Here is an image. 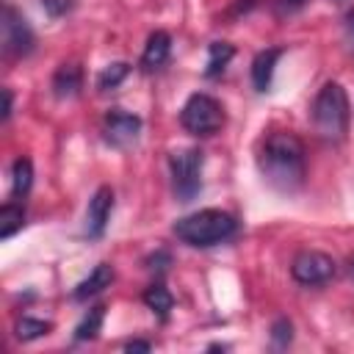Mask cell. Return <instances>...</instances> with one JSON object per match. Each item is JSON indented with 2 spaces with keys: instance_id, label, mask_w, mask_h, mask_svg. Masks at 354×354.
I'll list each match as a JSON object with an SVG mask.
<instances>
[{
  "instance_id": "cell-1",
  "label": "cell",
  "mask_w": 354,
  "mask_h": 354,
  "mask_svg": "<svg viewBox=\"0 0 354 354\" xmlns=\"http://www.w3.org/2000/svg\"><path fill=\"white\" fill-rule=\"evenodd\" d=\"M304 155L307 152H304V144L299 136L277 130L263 138L260 152H257V169L271 188H277L282 194H293L304 185V177H307Z\"/></svg>"
},
{
  "instance_id": "cell-2",
  "label": "cell",
  "mask_w": 354,
  "mask_h": 354,
  "mask_svg": "<svg viewBox=\"0 0 354 354\" xmlns=\"http://www.w3.org/2000/svg\"><path fill=\"white\" fill-rule=\"evenodd\" d=\"M171 232L180 243L194 249H210L224 241H230L238 232V218L218 207H205L196 213H188L171 224Z\"/></svg>"
},
{
  "instance_id": "cell-3",
  "label": "cell",
  "mask_w": 354,
  "mask_h": 354,
  "mask_svg": "<svg viewBox=\"0 0 354 354\" xmlns=\"http://www.w3.org/2000/svg\"><path fill=\"white\" fill-rule=\"evenodd\" d=\"M313 127L315 133L329 141L337 144L346 138L348 133V122H351V108H348V94L337 80H329L321 86V91L313 100Z\"/></svg>"
},
{
  "instance_id": "cell-4",
  "label": "cell",
  "mask_w": 354,
  "mask_h": 354,
  "mask_svg": "<svg viewBox=\"0 0 354 354\" xmlns=\"http://www.w3.org/2000/svg\"><path fill=\"white\" fill-rule=\"evenodd\" d=\"M202 169H205V152L199 147H183L169 155V174H171V191L180 202H191L202 191Z\"/></svg>"
},
{
  "instance_id": "cell-5",
  "label": "cell",
  "mask_w": 354,
  "mask_h": 354,
  "mask_svg": "<svg viewBox=\"0 0 354 354\" xmlns=\"http://www.w3.org/2000/svg\"><path fill=\"white\" fill-rule=\"evenodd\" d=\"M180 124L185 133H191L196 138H207L224 127V108L216 97L196 91L185 100V105L180 111Z\"/></svg>"
},
{
  "instance_id": "cell-6",
  "label": "cell",
  "mask_w": 354,
  "mask_h": 354,
  "mask_svg": "<svg viewBox=\"0 0 354 354\" xmlns=\"http://www.w3.org/2000/svg\"><path fill=\"white\" fill-rule=\"evenodd\" d=\"M290 277L299 285H326L329 279L337 277V263L332 254L318 252V249H301L293 260H290Z\"/></svg>"
},
{
  "instance_id": "cell-7",
  "label": "cell",
  "mask_w": 354,
  "mask_h": 354,
  "mask_svg": "<svg viewBox=\"0 0 354 354\" xmlns=\"http://www.w3.org/2000/svg\"><path fill=\"white\" fill-rule=\"evenodd\" d=\"M0 28H3V53L11 58H25L28 53H33L36 36L28 25V19L11 6H3V17H0Z\"/></svg>"
},
{
  "instance_id": "cell-8",
  "label": "cell",
  "mask_w": 354,
  "mask_h": 354,
  "mask_svg": "<svg viewBox=\"0 0 354 354\" xmlns=\"http://www.w3.org/2000/svg\"><path fill=\"white\" fill-rule=\"evenodd\" d=\"M138 133H141V116L124 108H111L102 116V138L111 147H127L138 138Z\"/></svg>"
},
{
  "instance_id": "cell-9",
  "label": "cell",
  "mask_w": 354,
  "mask_h": 354,
  "mask_svg": "<svg viewBox=\"0 0 354 354\" xmlns=\"http://www.w3.org/2000/svg\"><path fill=\"white\" fill-rule=\"evenodd\" d=\"M111 213H113V188L111 185H100L94 191V196L88 199V207H86V224H83L86 238H91V241L102 238L105 230H108Z\"/></svg>"
},
{
  "instance_id": "cell-10",
  "label": "cell",
  "mask_w": 354,
  "mask_h": 354,
  "mask_svg": "<svg viewBox=\"0 0 354 354\" xmlns=\"http://www.w3.org/2000/svg\"><path fill=\"white\" fill-rule=\"evenodd\" d=\"M113 277H116V271H113L111 263H97V266L91 268V274L75 285L72 299H75V301H88L91 296H97V293H102L105 288H111Z\"/></svg>"
},
{
  "instance_id": "cell-11",
  "label": "cell",
  "mask_w": 354,
  "mask_h": 354,
  "mask_svg": "<svg viewBox=\"0 0 354 354\" xmlns=\"http://www.w3.org/2000/svg\"><path fill=\"white\" fill-rule=\"evenodd\" d=\"M169 55H171V36L166 30H152L141 53V69L155 72L169 61Z\"/></svg>"
},
{
  "instance_id": "cell-12",
  "label": "cell",
  "mask_w": 354,
  "mask_h": 354,
  "mask_svg": "<svg viewBox=\"0 0 354 354\" xmlns=\"http://www.w3.org/2000/svg\"><path fill=\"white\" fill-rule=\"evenodd\" d=\"M285 55L282 47H268V50H260L252 61V86L257 91H268L271 88V80H274V69H277V61Z\"/></svg>"
},
{
  "instance_id": "cell-13",
  "label": "cell",
  "mask_w": 354,
  "mask_h": 354,
  "mask_svg": "<svg viewBox=\"0 0 354 354\" xmlns=\"http://www.w3.org/2000/svg\"><path fill=\"white\" fill-rule=\"evenodd\" d=\"M53 94L58 100H69V97H77L80 88H83V69L80 64H61L53 75V83H50Z\"/></svg>"
},
{
  "instance_id": "cell-14",
  "label": "cell",
  "mask_w": 354,
  "mask_h": 354,
  "mask_svg": "<svg viewBox=\"0 0 354 354\" xmlns=\"http://www.w3.org/2000/svg\"><path fill=\"white\" fill-rule=\"evenodd\" d=\"M22 227H25V205H22V199L6 202V205L0 207V238L8 241V238H14Z\"/></svg>"
},
{
  "instance_id": "cell-15",
  "label": "cell",
  "mask_w": 354,
  "mask_h": 354,
  "mask_svg": "<svg viewBox=\"0 0 354 354\" xmlns=\"http://www.w3.org/2000/svg\"><path fill=\"white\" fill-rule=\"evenodd\" d=\"M232 55H235V47L230 44V41H210L207 44V66H205V77H218L224 69H227V64L232 61Z\"/></svg>"
},
{
  "instance_id": "cell-16",
  "label": "cell",
  "mask_w": 354,
  "mask_h": 354,
  "mask_svg": "<svg viewBox=\"0 0 354 354\" xmlns=\"http://www.w3.org/2000/svg\"><path fill=\"white\" fill-rule=\"evenodd\" d=\"M144 304L158 315V318H169V313H171V307H174V299H171V293H169V288L166 285H160V282H152L147 290H144Z\"/></svg>"
},
{
  "instance_id": "cell-17",
  "label": "cell",
  "mask_w": 354,
  "mask_h": 354,
  "mask_svg": "<svg viewBox=\"0 0 354 354\" xmlns=\"http://www.w3.org/2000/svg\"><path fill=\"white\" fill-rule=\"evenodd\" d=\"M33 185V163L30 158H17L11 166V194L14 199H25Z\"/></svg>"
},
{
  "instance_id": "cell-18",
  "label": "cell",
  "mask_w": 354,
  "mask_h": 354,
  "mask_svg": "<svg viewBox=\"0 0 354 354\" xmlns=\"http://www.w3.org/2000/svg\"><path fill=\"white\" fill-rule=\"evenodd\" d=\"M102 321H105V304L91 307V310L83 315V321L75 326V340H77V343L94 340V337L100 335V329H102Z\"/></svg>"
},
{
  "instance_id": "cell-19",
  "label": "cell",
  "mask_w": 354,
  "mask_h": 354,
  "mask_svg": "<svg viewBox=\"0 0 354 354\" xmlns=\"http://www.w3.org/2000/svg\"><path fill=\"white\" fill-rule=\"evenodd\" d=\"M50 329H53V324H50V321L30 318V315H22V318L14 324V335H17V340H22V343L39 340V337L50 335Z\"/></svg>"
},
{
  "instance_id": "cell-20",
  "label": "cell",
  "mask_w": 354,
  "mask_h": 354,
  "mask_svg": "<svg viewBox=\"0 0 354 354\" xmlns=\"http://www.w3.org/2000/svg\"><path fill=\"white\" fill-rule=\"evenodd\" d=\"M127 75H130V64H127V61H113V64H108V66L97 75V88H100V91H111V88H116Z\"/></svg>"
},
{
  "instance_id": "cell-21",
  "label": "cell",
  "mask_w": 354,
  "mask_h": 354,
  "mask_svg": "<svg viewBox=\"0 0 354 354\" xmlns=\"http://www.w3.org/2000/svg\"><path fill=\"white\" fill-rule=\"evenodd\" d=\"M290 340H293V324H290L288 318H277V321L271 324V343H274L277 348H288Z\"/></svg>"
},
{
  "instance_id": "cell-22",
  "label": "cell",
  "mask_w": 354,
  "mask_h": 354,
  "mask_svg": "<svg viewBox=\"0 0 354 354\" xmlns=\"http://www.w3.org/2000/svg\"><path fill=\"white\" fill-rule=\"evenodd\" d=\"M41 8H44L53 19H58V17H64V14H69V11L75 8V0H41Z\"/></svg>"
},
{
  "instance_id": "cell-23",
  "label": "cell",
  "mask_w": 354,
  "mask_h": 354,
  "mask_svg": "<svg viewBox=\"0 0 354 354\" xmlns=\"http://www.w3.org/2000/svg\"><path fill=\"white\" fill-rule=\"evenodd\" d=\"M310 0H274V14L277 17H290L296 11H301Z\"/></svg>"
},
{
  "instance_id": "cell-24",
  "label": "cell",
  "mask_w": 354,
  "mask_h": 354,
  "mask_svg": "<svg viewBox=\"0 0 354 354\" xmlns=\"http://www.w3.org/2000/svg\"><path fill=\"white\" fill-rule=\"evenodd\" d=\"M147 263H149V268H160V271H163V268H166V266L171 263V254L160 249V252H155V254H152V257H149Z\"/></svg>"
},
{
  "instance_id": "cell-25",
  "label": "cell",
  "mask_w": 354,
  "mask_h": 354,
  "mask_svg": "<svg viewBox=\"0 0 354 354\" xmlns=\"http://www.w3.org/2000/svg\"><path fill=\"white\" fill-rule=\"evenodd\" d=\"M257 6V0H238L232 8H230V17H241V14H246V11H252Z\"/></svg>"
},
{
  "instance_id": "cell-26",
  "label": "cell",
  "mask_w": 354,
  "mask_h": 354,
  "mask_svg": "<svg viewBox=\"0 0 354 354\" xmlns=\"http://www.w3.org/2000/svg\"><path fill=\"white\" fill-rule=\"evenodd\" d=\"M14 111V97H11V88H3V122H8Z\"/></svg>"
},
{
  "instance_id": "cell-27",
  "label": "cell",
  "mask_w": 354,
  "mask_h": 354,
  "mask_svg": "<svg viewBox=\"0 0 354 354\" xmlns=\"http://www.w3.org/2000/svg\"><path fill=\"white\" fill-rule=\"evenodd\" d=\"M124 351H152V343L149 340H127Z\"/></svg>"
},
{
  "instance_id": "cell-28",
  "label": "cell",
  "mask_w": 354,
  "mask_h": 354,
  "mask_svg": "<svg viewBox=\"0 0 354 354\" xmlns=\"http://www.w3.org/2000/svg\"><path fill=\"white\" fill-rule=\"evenodd\" d=\"M346 33H348L351 47H354V8H351V11H348V17H346Z\"/></svg>"
},
{
  "instance_id": "cell-29",
  "label": "cell",
  "mask_w": 354,
  "mask_h": 354,
  "mask_svg": "<svg viewBox=\"0 0 354 354\" xmlns=\"http://www.w3.org/2000/svg\"><path fill=\"white\" fill-rule=\"evenodd\" d=\"M346 268H348V277L354 279V252H351V254L346 257Z\"/></svg>"
}]
</instances>
